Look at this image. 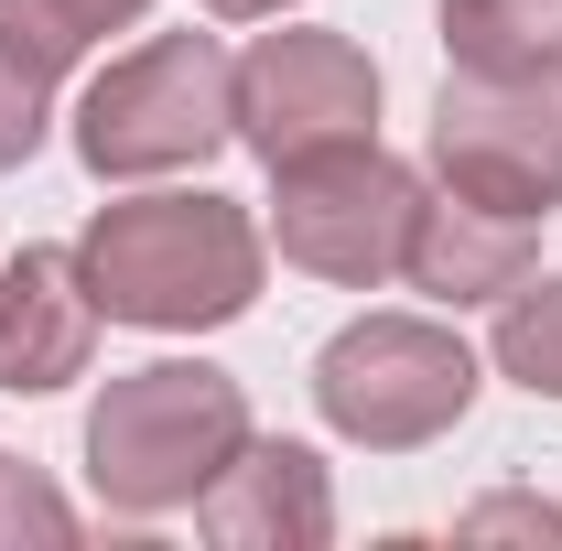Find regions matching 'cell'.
Segmentation results:
<instances>
[{
    "label": "cell",
    "instance_id": "obj_6",
    "mask_svg": "<svg viewBox=\"0 0 562 551\" xmlns=\"http://www.w3.org/2000/svg\"><path fill=\"white\" fill-rule=\"evenodd\" d=\"M432 173L487 216L562 206V87L552 76H443L432 98Z\"/></svg>",
    "mask_w": 562,
    "mask_h": 551
},
{
    "label": "cell",
    "instance_id": "obj_13",
    "mask_svg": "<svg viewBox=\"0 0 562 551\" xmlns=\"http://www.w3.org/2000/svg\"><path fill=\"white\" fill-rule=\"evenodd\" d=\"M497 368H508L530 401H562V271L519 281V292L497 303Z\"/></svg>",
    "mask_w": 562,
    "mask_h": 551
},
{
    "label": "cell",
    "instance_id": "obj_17",
    "mask_svg": "<svg viewBox=\"0 0 562 551\" xmlns=\"http://www.w3.org/2000/svg\"><path fill=\"white\" fill-rule=\"evenodd\" d=\"M216 22H271V11H292V0H206Z\"/></svg>",
    "mask_w": 562,
    "mask_h": 551
},
{
    "label": "cell",
    "instance_id": "obj_7",
    "mask_svg": "<svg viewBox=\"0 0 562 551\" xmlns=\"http://www.w3.org/2000/svg\"><path fill=\"white\" fill-rule=\"evenodd\" d=\"M379 120V66L347 33H260L238 55V140L260 162H292L314 140H357Z\"/></svg>",
    "mask_w": 562,
    "mask_h": 551
},
{
    "label": "cell",
    "instance_id": "obj_8",
    "mask_svg": "<svg viewBox=\"0 0 562 551\" xmlns=\"http://www.w3.org/2000/svg\"><path fill=\"white\" fill-rule=\"evenodd\" d=\"M98 357V292L76 249H22L0 271V390H66Z\"/></svg>",
    "mask_w": 562,
    "mask_h": 551
},
{
    "label": "cell",
    "instance_id": "obj_4",
    "mask_svg": "<svg viewBox=\"0 0 562 551\" xmlns=\"http://www.w3.org/2000/svg\"><path fill=\"white\" fill-rule=\"evenodd\" d=\"M314 412L368 454H412L476 412V357L432 314H357L314 357Z\"/></svg>",
    "mask_w": 562,
    "mask_h": 551
},
{
    "label": "cell",
    "instance_id": "obj_11",
    "mask_svg": "<svg viewBox=\"0 0 562 551\" xmlns=\"http://www.w3.org/2000/svg\"><path fill=\"white\" fill-rule=\"evenodd\" d=\"M443 55L465 76H562V0H443Z\"/></svg>",
    "mask_w": 562,
    "mask_h": 551
},
{
    "label": "cell",
    "instance_id": "obj_14",
    "mask_svg": "<svg viewBox=\"0 0 562 551\" xmlns=\"http://www.w3.org/2000/svg\"><path fill=\"white\" fill-rule=\"evenodd\" d=\"M44 109H55V76L33 66V55H11V44H0V173L44 151Z\"/></svg>",
    "mask_w": 562,
    "mask_h": 551
},
{
    "label": "cell",
    "instance_id": "obj_9",
    "mask_svg": "<svg viewBox=\"0 0 562 551\" xmlns=\"http://www.w3.org/2000/svg\"><path fill=\"white\" fill-rule=\"evenodd\" d=\"M195 519L227 551H314V541H336V486H325V465L303 443H260L249 432L216 465V486L195 497Z\"/></svg>",
    "mask_w": 562,
    "mask_h": 551
},
{
    "label": "cell",
    "instance_id": "obj_15",
    "mask_svg": "<svg viewBox=\"0 0 562 551\" xmlns=\"http://www.w3.org/2000/svg\"><path fill=\"white\" fill-rule=\"evenodd\" d=\"M0 541H76V508L22 454H0Z\"/></svg>",
    "mask_w": 562,
    "mask_h": 551
},
{
    "label": "cell",
    "instance_id": "obj_5",
    "mask_svg": "<svg viewBox=\"0 0 562 551\" xmlns=\"http://www.w3.org/2000/svg\"><path fill=\"white\" fill-rule=\"evenodd\" d=\"M271 173H281L271 238H281L292 271H314V281H390V271H401L412 216H422V173H412V162H390L379 131L314 140V151L271 162Z\"/></svg>",
    "mask_w": 562,
    "mask_h": 551
},
{
    "label": "cell",
    "instance_id": "obj_1",
    "mask_svg": "<svg viewBox=\"0 0 562 551\" xmlns=\"http://www.w3.org/2000/svg\"><path fill=\"white\" fill-rule=\"evenodd\" d=\"M87 292L109 325H151V336H206V325H238L260 303V227L184 184V195H120L87 227Z\"/></svg>",
    "mask_w": 562,
    "mask_h": 551
},
{
    "label": "cell",
    "instance_id": "obj_10",
    "mask_svg": "<svg viewBox=\"0 0 562 551\" xmlns=\"http://www.w3.org/2000/svg\"><path fill=\"white\" fill-rule=\"evenodd\" d=\"M401 281L432 292L443 314H465V303H508L519 281H530V216H487L465 206V195H422L412 216V249H401Z\"/></svg>",
    "mask_w": 562,
    "mask_h": 551
},
{
    "label": "cell",
    "instance_id": "obj_12",
    "mask_svg": "<svg viewBox=\"0 0 562 551\" xmlns=\"http://www.w3.org/2000/svg\"><path fill=\"white\" fill-rule=\"evenodd\" d=\"M151 0H0V44L11 55H33L44 76H66L87 44H109V33H131Z\"/></svg>",
    "mask_w": 562,
    "mask_h": 551
},
{
    "label": "cell",
    "instance_id": "obj_3",
    "mask_svg": "<svg viewBox=\"0 0 562 551\" xmlns=\"http://www.w3.org/2000/svg\"><path fill=\"white\" fill-rule=\"evenodd\" d=\"M227 140H238V55L216 33H151L76 98V162L98 184L195 173Z\"/></svg>",
    "mask_w": 562,
    "mask_h": 551
},
{
    "label": "cell",
    "instance_id": "obj_2",
    "mask_svg": "<svg viewBox=\"0 0 562 551\" xmlns=\"http://www.w3.org/2000/svg\"><path fill=\"white\" fill-rule=\"evenodd\" d=\"M238 443H249L238 379L206 368V357H151V368L98 390V412H87V476H98L109 508L162 519V508H195Z\"/></svg>",
    "mask_w": 562,
    "mask_h": 551
},
{
    "label": "cell",
    "instance_id": "obj_16",
    "mask_svg": "<svg viewBox=\"0 0 562 551\" xmlns=\"http://www.w3.org/2000/svg\"><path fill=\"white\" fill-rule=\"evenodd\" d=\"M454 541H552L562 551V508L552 497H487V508L454 519Z\"/></svg>",
    "mask_w": 562,
    "mask_h": 551
}]
</instances>
